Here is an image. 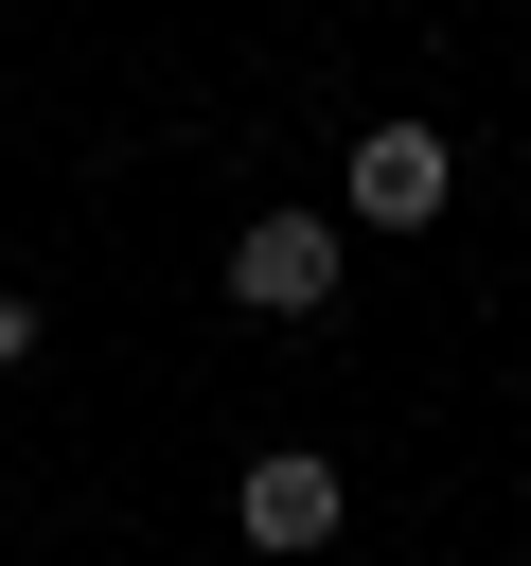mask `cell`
I'll list each match as a JSON object with an SVG mask.
<instances>
[{
	"mask_svg": "<svg viewBox=\"0 0 531 566\" xmlns=\"http://www.w3.org/2000/svg\"><path fill=\"white\" fill-rule=\"evenodd\" d=\"M230 301L248 318H319L336 301V212H248L230 230Z\"/></svg>",
	"mask_w": 531,
	"mask_h": 566,
	"instance_id": "obj_2",
	"label": "cell"
},
{
	"mask_svg": "<svg viewBox=\"0 0 531 566\" xmlns=\"http://www.w3.org/2000/svg\"><path fill=\"white\" fill-rule=\"evenodd\" d=\"M18 354H35V301H18V283H0V371H18Z\"/></svg>",
	"mask_w": 531,
	"mask_h": 566,
	"instance_id": "obj_4",
	"label": "cell"
},
{
	"mask_svg": "<svg viewBox=\"0 0 531 566\" xmlns=\"http://www.w3.org/2000/svg\"><path fill=\"white\" fill-rule=\"evenodd\" d=\"M442 195H460V142L442 124H354V159H336V212L354 230H425Z\"/></svg>",
	"mask_w": 531,
	"mask_h": 566,
	"instance_id": "obj_1",
	"label": "cell"
},
{
	"mask_svg": "<svg viewBox=\"0 0 531 566\" xmlns=\"http://www.w3.org/2000/svg\"><path fill=\"white\" fill-rule=\"evenodd\" d=\"M336 513H354V495H336V460H301V442H266V460L230 478V531H248L266 566H301V548H336Z\"/></svg>",
	"mask_w": 531,
	"mask_h": 566,
	"instance_id": "obj_3",
	"label": "cell"
}]
</instances>
